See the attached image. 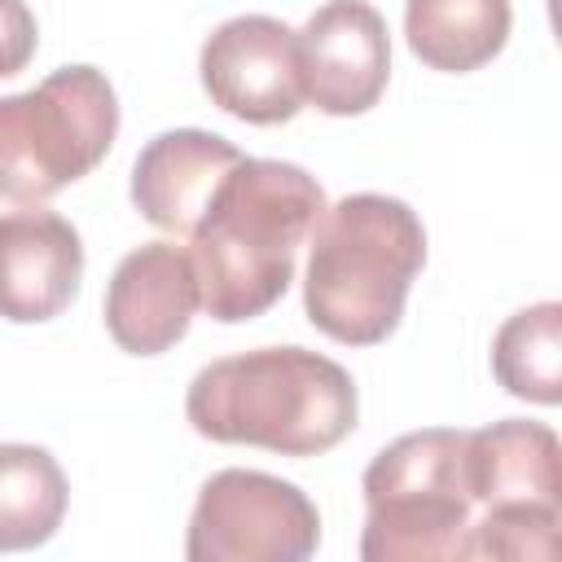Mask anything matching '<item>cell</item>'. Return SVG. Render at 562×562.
Instances as JSON below:
<instances>
[{
    "mask_svg": "<svg viewBox=\"0 0 562 562\" xmlns=\"http://www.w3.org/2000/svg\"><path fill=\"white\" fill-rule=\"evenodd\" d=\"M198 75L211 105L255 127L290 123L307 105L299 75V35L268 13H237L220 22L202 40Z\"/></svg>",
    "mask_w": 562,
    "mask_h": 562,
    "instance_id": "obj_7",
    "label": "cell"
},
{
    "mask_svg": "<svg viewBox=\"0 0 562 562\" xmlns=\"http://www.w3.org/2000/svg\"><path fill=\"white\" fill-rule=\"evenodd\" d=\"M325 206L321 180L299 162L241 154L189 228L202 312L220 325H241L281 303L294 281L299 246Z\"/></svg>",
    "mask_w": 562,
    "mask_h": 562,
    "instance_id": "obj_1",
    "label": "cell"
},
{
    "mask_svg": "<svg viewBox=\"0 0 562 562\" xmlns=\"http://www.w3.org/2000/svg\"><path fill=\"white\" fill-rule=\"evenodd\" d=\"M202 307V281L189 246L145 241L127 250L105 285V329L127 356L171 351Z\"/></svg>",
    "mask_w": 562,
    "mask_h": 562,
    "instance_id": "obj_9",
    "label": "cell"
},
{
    "mask_svg": "<svg viewBox=\"0 0 562 562\" xmlns=\"http://www.w3.org/2000/svg\"><path fill=\"white\" fill-rule=\"evenodd\" d=\"M241 162V149L202 127L158 132L132 162V206L162 233H184L206 211L215 184Z\"/></svg>",
    "mask_w": 562,
    "mask_h": 562,
    "instance_id": "obj_11",
    "label": "cell"
},
{
    "mask_svg": "<svg viewBox=\"0 0 562 562\" xmlns=\"http://www.w3.org/2000/svg\"><path fill=\"white\" fill-rule=\"evenodd\" d=\"M66 505L70 483L48 448L0 443V553L40 549L53 540Z\"/></svg>",
    "mask_w": 562,
    "mask_h": 562,
    "instance_id": "obj_14",
    "label": "cell"
},
{
    "mask_svg": "<svg viewBox=\"0 0 562 562\" xmlns=\"http://www.w3.org/2000/svg\"><path fill=\"white\" fill-rule=\"evenodd\" d=\"M184 417L211 443L321 457L356 430L360 395L351 373L321 351L255 347L202 364L184 391Z\"/></svg>",
    "mask_w": 562,
    "mask_h": 562,
    "instance_id": "obj_2",
    "label": "cell"
},
{
    "mask_svg": "<svg viewBox=\"0 0 562 562\" xmlns=\"http://www.w3.org/2000/svg\"><path fill=\"white\" fill-rule=\"evenodd\" d=\"M562 509H483L470 522V558H527L544 562L558 549Z\"/></svg>",
    "mask_w": 562,
    "mask_h": 562,
    "instance_id": "obj_16",
    "label": "cell"
},
{
    "mask_svg": "<svg viewBox=\"0 0 562 562\" xmlns=\"http://www.w3.org/2000/svg\"><path fill=\"white\" fill-rule=\"evenodd\" d=\"M40 48V26L26 0H0V79L31 66Z\"/></svg>",
    "mask_w": 562,
    "mask_h": 562,
    "instance_id": "obj_17",
    "label": "cell"
},
{
    "mask_svg": "<svg viewBox=\"0 0 562 562\" xmlns=\"http://www.w3.org/2000/svg\"><path fill=\"white\" fill-rule=\"evenodd\" d=\"M465 483L483 509H562V448L553 426L505 417L465 430Z\"/></svg>",
    "mask_w": 562,
    "mask_h": 562,
    "instance_id": "obj_12",
    "label": "cell"
},
{
    "mask_svg": "<svg viewBox=\"0 0 562 562\" xmlns=\"http://www.w3.org/2000/svg\"><path fill=\"white\" fill-rule=\"evenodd\" d=\"M496 382L527 404L553 408L562 400V303L544 299L514 312L492 338Z\"/></svg>",
    "mask_w": 562,
    "mask_h": 562,
    "instance_id": "obj_15",
    "label": "cell"
},
{
    "mask_svg": "<svg viewBox=\"0 0 562 562\" xmlns=\"http://www.w3.org/2000/svg\"><path fill=\"white\" fill-rule=\"evenodd\" d=\"M422 263L426 228L408 202L386 193H347L325 206L307 233L303 312L342 347L386 342Z\"/></svg>",
    "mask_w": 562,
    "mask_h": 562,
    "instance_id": "obj_3",
    "label": "cell"
},
{
    "mask_svg": "<svg viewBox=\"0 0 562 562\" xmlns=\"http://www.w3.org/2000/svg\"><path fill=\"white\" fill-rule=\"evenodd\" d=\"M316 544L321 514L307 492L237 465L202 483L184 531L189 562H303Z\"/></svg>",
    "mask_w": 562,
    "mask_h": 562,
    "instance_id": "obj_6",
    "label": "cell"
},
{
    "mask_svg": "<svg viewBox=\"0 0 562 562\" xmlns=\"http://www.w3.org/2000/svg\"><path fill=\"white\" fill-rule=\"evenodd\" d=\"M514 26L509 0H408L404 40L413 57L443 75H470L487 66Z\"/></svg>",
    "mask_w": 562,
    "mask_h": 562,
    "instance_id": "obj_13",
    "label": "cell"
},
{
    "mask_svg": "<svg viewBox=\"0 0 562 562\" xmlns=\"http://www.w3.org/2000/svg\"><path fill=\"white\" fill-rule=\"evenodd\" d=\"M83 281L79 228L44 206L0 215V316L13 325H44L61 316Z\"/></svg>",
    "mask_w": 562,
    "mask_h": 562,
    "instance_id": "obj_10",
    "label": "cell"
},
{
    "mask_svg": "<svg viewBox=\"0 0 562 562\" xmlns=\"http://www.w3.org/2000/svg\"><path fill=\"white\" fill-rule=\"evenodd\" d=\"M364 562L470 558L474 501L465 483V430L426 426L386 443L364 479Z\"/></svg>",
    "mask_w": 562,
    "mask_h": 562,
    "instance_id": "obj_4",
    "label": "cell"
},
{
    "mask_svg": "<svg viewBox=\"0 0 562 562\" xmlns=\"http://www.w3.org/2000/svg\"><path fill=\"white\" fill-rule=\"evenodd\" d=\"M119 136V97L97 66H61L0 97V198L40 206L101 167Z\"/></svg>",
    "mask_w": 562,
    "mask_h": 562,
    "instance_id": "obj_5",
    "label": "cell"
},
{
    "mask_svg": "<svg viewBox=\"0 0 562 562\" xmlns=\"http://www.w3.org/2000/svg\"><path fill=\"white\" fill-rule=\"evenodd\" d=\"M294 35L307 105L329 119H351L382 101L391 79V35L369 0H325Z\"/></svg>",
    "mask_w": 562,
    "mask_h": 562,
    "instance_id": "obj_8",
    "label": "cell"
}]
</instances>
